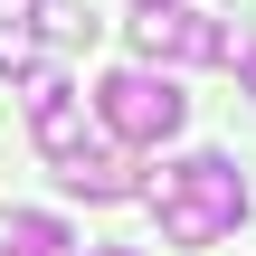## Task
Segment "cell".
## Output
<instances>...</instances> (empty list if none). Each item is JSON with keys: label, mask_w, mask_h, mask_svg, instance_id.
<instances>
[{"label": "cell", "mask_w": 256, "mask_h": 256, "mask_svg": "<svg viewBox=\"0 0 256 256\" xmlns=\"http://www.w3.org/2000/svg\"><path fill=\"white\" fill-rule=\"evenodd\" d=\"M152 209H162V238L171 247H209V238H228L247 218V180H238L228 152H190V162H171L152 180Z\"/></svg>", "instance_id": "6da1fadb"}, {"label": "cell", "mask_w": 256, "mask_h": 256, "mask_svg": "<svg viewBox=\"0 0 256 256\" xmlns=\"http://www.w3.org/2000/svg\"><path fill=\"white\" fill-rule=\"evenodd\" d=\"M95 114H104V133H124V142H171V133L190 124V95H180L171 76H152V66H114V76L95 86Z\"/></svg>", "instance_id": "7a4b0ae2"}, {"label": "cell", "mask_w": 256, "mask_h": 256, "mask_svg": "<svg viewBox=\"0 0 256 256\" xmlns=\"http://www.w3.org/2000/svg\"><path fill=\"white\" fill-rule=\"evenodd\" d=\"M133 48L162 66V57H200V66H218V57H238V28L218 19V10H180V0H162V10H142L133 19Z\"/></svg>", "instance_id": "3957f363"}, {"label": "cell", "mask_w": 256, "mask_h": 256, "mask_svg": "<svg viewBox=\"0 0 256 256\" xmlns=\"http://www.w3.org/2000/svg\"><path fill=\"white\" fill-rule=\"evenodd\" d=\"M28 124H38V152H48V162H76V152H86V104H76V86H66L57 66L28 76Z\"/></svg>", "instance_id": "277c9868"}, {"label": "cell", "mask_w": 256, "mask_h": 256, "mask_svg": "<svg viewBox=\"0 0 256 256\" xmlns=\"http://www.w3.org/2000/svg\"><path fill=\"white\" fill-rule=\"evenodd\" d=\"M57 180H66L76 200H133V190H142L133 162H124V152H95V142H86L76 162H57Z\"/></svg>", "instance_id": "5b68a950"}, {"label": "cell", "mask_w": 256, "mask_h": 256, "mask_svg": "<svg viewBox=\"0 0 256 256\" xmlns=\"http://www.w3.org/2000/svg\"><path fill=\"white\" fill-rule=\"evenodd\" d=\"M0 256H76V238L38 209H0Z\"/></svg>", "instance_id": "8992f818"}, {"label": "cell", "mask_w": 256, "mask_h": 256, "mask_svg": "<svg viewBox=\"0 0 256 256\" xmlns=\"http://www.w3.org/2000/svg\"><path fill=\"white\" fill-rule=\"evenodd\" d=\"M0 76H38V28L28 19H0Z\"/></svg>", "instance_id": "52a82bcc"}, {"label": "cell", "mask_w": 256, "mask_h": 256, "mask_svg": "<svg viewBox=\"0 0 256 256\" xmlns=\"http://www.w3.org/2000/svg\"><path fill=\"white\" fill-rule=\"evenodd\" d=\"M38 28H48L57 48H76V38H95V19H86L76 0H38Z\"/></svg>", "instance_id": "ba28073f"}, {"label": "cell", "mask_w": 256, "mask_h": 256, "mask_svg": "<svg viewBox=\"0 0 256 256\" xmlns=\"http://www.w3.org/2000/svg\"><path fill=\"white\" fill-rule=\"evenodd\" d=\"M238 86H247V95H256V48H247V57H238Z\"/></svg>", "instance_id": "9c48e42d"}, {"label": "cell", "mask_w": 256, "mask_h": 256, "mask_svg": "<svg viewBox=\"0 0 256 256\" xmlns=\"http://www.w3.org/2000/svg\"><path fill=\"white\" fill-rule=\"evenodd\" d=\"M86 256H142V247H86Z\"/></svg>", "instance_id": "30bf717a"}, {"label": "cell", "mask_w": 256, "mask_h": 256, "mask_svg": "<svg viewBox=\"0 0 256 256\" xmlns=\"http://www.w3.org/2000/svg\"><path fill=\"white\" fill-rule=\"evenodd\" d=\"M142 10H162V0H142Z\"/></svg>", "instance_id": "8fae6325"}]
</instances>
